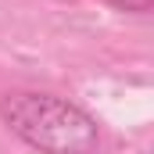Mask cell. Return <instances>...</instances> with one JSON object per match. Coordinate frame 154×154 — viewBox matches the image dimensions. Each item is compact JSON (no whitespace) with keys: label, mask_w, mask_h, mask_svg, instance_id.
Segmentation results:
<instances>
[{"label":"cell","mask_w":154,"mask_h":154,"mask_svg":"<svg viewBox=\"0 0 154 154\" xmlns=\"http://www.w3.org/2000/svg\"><path fill=\"white\" fill-rule=\"evenodd\" d=\"M0 122L36 154H93L100 147V125L86 108L65 97L14 90L0 97Z\"/></svg>","instance_id":"cell-1"},{"label":"cell","mask_w":154,"mask_h":154,"mask_svg":"<svg viewBox=\"0 0 154 154\" xmlns=\"http://www.w3.org/2000/svg\"><path fill=\"white\" fill-rule=\"evenodd\" d=\"M111 7H118V11H133V14H147L154 7V0H108Z\"/></svg>","instance_id":"cell-2"}]
</instances>
